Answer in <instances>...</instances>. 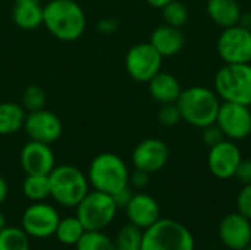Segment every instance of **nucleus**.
<instances>
[{"instance_id": "37", "label": "nucleus", "mask_w": 251, "mask_h": 250, "mask_svg": "<svg viewBox=\"0 0 251 250\" xmlns=\"http://www.w3.org/2000/svg\"><path fill=\"white\" fill-rule=\"evenodd\" d=\"M7 193H9V187H7V183L6 180L0 175V205L6 200L7 197Z\"/></svg>"}, {"instance_id": "21", "label": "nucleus", "mask_w": 251, "mask_h": 250, "mask_svg": "<svg viewBox=\"0 0 251 250\" xmlns=\"http://www.w3.org/2000/svg\"><path fill=\"white\" fill-rule=\"evenodd\" d=\"M12 19L15 25L21 29H35L43 25L44 7L41 6V3H15Z\"/></svg>"}, {"instance_id": "43", "label": "nucleus", "mask_w": 251, "mask_h": 250, "mask_svg": "<svg viewBox=\"0 0 251 250\" xmlns=\"http://www.w3.org/2000/svg\"><path fill=\"white\" fill-rule=\"evenodd\" d=\"M196 1H206V0H196Z\"/></svg>"}, {"instance_id": "26", "label": "nucleus", "mask_w": 251, "mask_h": 250, "mask_svg": "<svg viewBox=\"0 0 251 250\" xmlns=\"http://www.w3.org/2000/svg\"><path fill=\"white\" fill-rule=\"evenodd\" d=\"M143 230L128 224L124 225L119 231L115 242V250H141Z\"/></svg>"}, {"instance_id": "17", "label": "nucleus", "mask_w": 251, "mask_h": 250, "mask_svg": "<svg viewBox=\"0 0 251 250\" xmlns=\"http://www.w3.org/2000/svg\"><path fill=\"white\" fill-rule=\"evenodd\" d=\"M129 224L146 230L160 218V208L157 200L147 193H134L131 202L125 208Z\"/></svg>"}, {"instance_id": "7", "label": "nucleus", "mask_w": 251, "mask_h": 250, "mask_svg": "<svg viewBox=\"0 0 251 250\" xmlns=\"http://www.w3.org/2000/svg\"><path fill=\"white\" fill-rule=\"evenodd\" d=\"M75 209V217L79 220L85 231H103L113 222L118 212L112 194L99 190L88 192Z\"/></svg>"}, {"instance_id": "29", "label": "nucleus", "mask_w": 251, "mask_h": 250, "mask_svg": "<svg viewBox=\"0 0 251 250\" xmlns=\"http://www.w3.org/2000/svg\"><path fill=\"white\" fill-rule=\"evenodd\" d=\"M47 103V96L44 90L38 85H28L22 93V108L28 112H35L44 109Z\"/></svg>"}, {"instance_id": "1", "label": "nucleus", "mask_w": 251, "mask_h": 250, "mask_svg": "<svg viewBox=\"0 0 251 250\" xmlns=\"http://www.w3.org/2000/svg\"><path fill=\"white\" fill-rule=\"evenodd\" d=\"M43 25L57 40L75 41L84 34L87 18L75 0H51L44 6Z\"/></svg>"}, {"instance_id": "30", "label": "nucleus", "mask_w": 251, "mask_h": 250, "mask_svg": "<svg viewBox=\"0 0 251 250\" xmlns=\"http://www.w3.org/2000/svg\"><path fill=\"white\" fill-rule=\"evenodd\" d=\"M157 119L165 127H174L182 119V116L176 103H166V105H162V108L159 109Z\"/></svg>"}, {"instance_id": "32", "label": "nucleus", "mask_w": 251, "mask_h": 250, "mask_svg": "<svg viewBox=\"0 0 251 250\" xmlns=\"http://www.w3.org/2000/svg\"><path fill=\"white\" fill-rule=\"evenodd\" d=\"M224 139H225V136L222 134V131L219 130V127L216 124H212V125H207V127L201 128V140L209 147L218 144Z\"/></svg>"}, {"instance_id": "14", "label": "nucleus", "mask_w": 251, "mask_h": 250, "mask_svg": "<svg viewBox=\"0 0 251 250\" xmlns=\"http://www.w3.org/2000/svg\"><path fill=\"white\" fill-rule=\"evenodd\" d=\"M19 162L26 175H49L56 167L50 144L29 140L21 150Z\"/></svg>"}, {"instance_id": "4", "label": "nucleus", "mask_w": 251, "mask_h": 250, "mask_svg": "<svg viewBox=\"0 0 251 250\" xmlns=\"http://www.w3.org/2000/svg\"><path fill=\"white\" fill-rule=\"evenodd\" d=\"M50 197L65 208H75L90 192L88 177L74 165L54 167L49 174Z\"/></svg>"}, {"instance_id": "15", "label": "nucleus", "mask_w": 251, "mask_h": 250, "mask_svg": "<svg viewBox=\"0 0 251 250\" xmlns=\"http://www.w3.org/2000/svg\"><path fill=\"white\" fill-rule=\"evenodd\" d=\"M169 159V147L160 139H146L137 144L132 152V165L135 169L149 174L160 171Z\"/></svg>"}, {"instance_id": "31", "label": "nucleus", "mask_w": 251, "mask_h": 250, "mask_svg": "<svg viewBox=\"0 0 251 250\" xmlns=\"http://www.w3.org/2000/svg\"><path fill=\"white\" fill-rule=\"evenodd\" d=\"M237 209L251 221V184H244L237 197Z\"/></svg>"}, {"instance_id": "6", "label": "nucleus", "mask_w": 251, "mask_h": 250, "mask_svg": "<svg viewBox=\"0 0 251 250\" xmlns=\"http://www.w3.org/2000/svg\"><path fill=\"white\" fill-rule=\"evenodd\" d=\"M213 87L224 102L251 106V63H225L216 72Z\"/></svg>"}, {"instance_id": "13", "label": "nucleus", "mask_w": 251, "mask_h": 250, "mask_svg": "<svg viewBox=\"0 0 251 250\" xmlns=\"http://www.w3.org/2000/svg\"><path fill=\"white\" fill-rule=\"evenodd\" d=\"M24 128L31 140L51 144L60 139L63 125L59 116L47 109L29 112L25 118Z\"/></svg>"}, {"instance_id": "35", "label": "nucleus", "mask_w": 251, "mask_h": 250, "mask_svg": "<svg viewBox=\"0 0 251 250\" xmlns=\"http://www.w3.org/2000/svg\"><path fill=\"white\" fill-rule=\"evenodd\" d=\"M149 172L135 169L132 174H129V186L132 189H144L149 184Z\"/></svg>"}, {"instance_id": "28", "label": "nucleus", "mask_w": 251, "mask_h": 250, "mask_svg": "<svg viewBox=\"0 0 251 250\" xmlns=\"http://www.w3.org/2000/svg\"><path fill=\"white\" fill-rule=\"evenodd\" d=\"M162 16L166 25L181 28L188 21V9L179 0H172L162 7Z\"/></svg>"}, {"instance_id": "41", "label": "nucleus", "mask_w": 251, "mask_h": 250, "mask_svg": "<svg viewBox=\"0 0 251 250\" xmlns=\"http://www.w3.org/2000/svg\"><path fill=\"white\" fill-rule=\"evenodd\" d=\"M15 3H41V0H15Z\"/></svg>"}, {"instance_id": "36", "label": "nucleus", "mask_w": 251, "mask_h": 250, "mask_svg": "<svg viewBox=\"0 0 251 250\" xmlns=\"http://www.w3.org/2000/svg\"><path fill=\"white\" fill-rule=\"evenodd\" d=\"M118 28V21L113 18H103L101 21H99L97 24V29L103 34H110Z\"/></svg>"}, {"instance_id": "44", "label": "nucleus", "mask_w": 251, "mask_h": 250, "mask_svg": "<svg viewBox=\"0 0 251 250\" xmlns=\"http://www.w3.org/2000/svg\"><path fill=\"white\" fill-rule=\"evenodd\" d=\"M47 1H51V0H47Z\"/></svg>"}, {"instance_id": "22", "label": "nucleus", "mask_w": 251, "mask_h": 250, "mask_svg": "<svg viewBox=\"0 0 251 250\" xmlns=\"http://www.w3.org/2000/svg\"><path fill=\"white\" fill-rule=\"evenodd\" d=\"M25 109L22 105L13 102L0 103V136H10L24 128L25 124Z\"/></svg>"}, {"instance_id": "33", "label": "nucleus", "mask_w": 251, "mask_h": 250, "mask_svg": "<svg viewBox=\"0 0 251 250\" xmlns=\"http://www.w3.org/2000/svg\"><path fill=\"white\" fill-rule=\"evenodd\" d=\"M132 196H134V192H132V187H131L129 184L112 194V197H113V200H115L118 209H125V208L128 206V203L131 202Z\"/></svg>"}, {"instance_id": "18", "label": "nucleus", "mask_w": 251, "mask_h": 250, "mask_svg": "<svg viewBox=\"0 0 251 250\" xmlns=\"http://www.w3.org/2000/svg\"><path fill=\"white\" fill-rule=\"evenodd\" d=\"M150 43L163 57H171V56L178 55L182 50L185 44V37L181 28L165 24V25L157 27L151 32Z\"/></svg>"}, {"instance_id": "3", "label": "nucleus", "mask_w": 251, "mask_h": 250, "mask_svg": "<svg viewBox=\"0 0 251 250\" xmlns=\"http://www.w3.org/2000/svg\"><path fill=\"white\" fill-rule=\"evenodd\" d=\"M193 233L181 222L159 218L151 227L143 230L141 250H194Z\"/></svg>"}, {"instance_id": "25", "label": "nucleus", "mask_w": 251, "mask_h": 250, "mask_svg": "<svg viewBox=\"0 0 251 250\" xmlns=\"http://www.w3.org/2000/svg\"><path fill=\"white\" fill-rule=\"evenodd\" d=\"M0 250H29V236L19 227L0 230Z\"/></svg>"}, {"instance_id": "19", "label": "nucleus", "mask_w": 251, "mask_h": 250, "mask_svg": "<svg viewBox=\"0 0 251 250\" xmlns=\"http://www.w3.org/2000/svg\"><path fill=\"white\" fill-rule=\"evenodd\" d=\"M149 91L153 100L160 105H166L176 103L182 87L175 75H172L171 72L160 71L149 81Z\"/></svg>"}, {"instance_id": "16", "label": "nucleus", "mask_w": 251, "mask_h": 250, "mask_svg": "<svg viewBox=\"0 0 251 250\" xmlns=\"http://www.w3.org/2000/svg\"><path fill=\"white\" fill-rule=\"evenodd\" d=\"M219 239L229 250H243L251 243V221L240 212L226 215L219 224Z\"/></svg>"}, {"instance_id": "11", "label": "nucleus", "mask_w": 251, "mask_h": 250, "mask_svg": "<svg viewBox=\"0 0 251 250\" xmlns=\"http://www.w3.org/2000/svg\"><path fill=\"white\" fill-rule=\"evenodd\" d=\"M59 221V212L51 205L44 202H34L24 211L21 228L29 237L47 239L54 236Z\"/></svg>"}, {"instance_id": "39", "label": "nucleus", "mask_w": 251, "mask_h": 250, "mask_svg": "<svg viewBox=\"0 0 251 250\" xmlns=\"http://www.w3.org/2000/svg\"><path fill=\"white\" fill-rule=\"evenodd\" d=\"M147 1V4H150L151 7H156V9H162L163 6H166L169 1H172V0H146Z\"/></svg>"}, {"instance_id": "10", "label": "nucleus", "mask_w": 251, "mask_h": 250, "mask_svg": "<svg viewBox=\"0 0 251 250\" xmlns=\"http://www.w3.org/2000/svg\"><path fill=\"white\" fill-rule=\"evenodd\" d=\"M225 139L240 141L251 136V109L250 106L224 102L221 103L218 118L215 122Z\"/></svg>"}, {"instance_id": "27", "label": "nucleus", "mask_w": 251, "mask_h": 250, "mask_svg": "<svg viewBox=\"0 0 251 250\" xmlns=\"http://www.w3.org/2000/svg\"><path fill=\"white\" fill-rule=\"evenodd\" d=\"M76 250H115V242L103 231H85L75 245Z\"/></svg>"}, {"instance_id": "2", "label": "nucleus", "mask_w": 251, "mask_h": 250, "mask_svg": "<svg viewBox=\"0 0 251 250\" xmlns=\"http://www.w3.org/2000/svg\"><path fill=\"white\" fill-rule=\"evenodd\" d=\"M176 106L185 122L201 130L216 122L221 99L212 88L193 85L181 91Z\"/></svg>"}, {"instance_id": "8", "label": "nucleus", "mask_w": 251, "mask_h": 250, "mask_svg": "<svg viewBox=\"0 0 251 250\" xmlns=\"http://www.w3.org/2000/svg\"><path fill=\"white\" fill-rule=\"evenodd\" d=\"M216 49L225 63H251V29L240 24L224 28Z\"/></svg>"}, {"instance_id": "42", "label": "nucleus", "mask_w": 251, "mask_h": 250, "mask_svg": "<svg viewBox=\"0 0 251 250\" xmlns=\"http://www.w3.org/2000/svg\"><path fill=\"white\" fill-rule=\"evenodd\" d=\"M243 250H251V243L250 245H249V246H247V248H244V249Z\"/></svg>"}, {"instance_id": "9", "label": "nucleus", "mask_w": 251, "mask_h": 250, "mask_svg": "<svg viewBox=\"0 0 251 250\" xmlns=\"http://www.w3.org/2000/svg\"><path fill=\"white\" fill-rule=\"evenodd\" d=\"M163 56L151 43H138L132 46L125 56V68L129 77L138 83H149L162 71Z\"/></svg>"}, {"instance_id": "24", "label": "nucleus", "mask_w": 251, "mask_h": 250, "mask_svg": "<svg viewBox=\"0 0 251 250\" xmlns=\"http://www.w3.org/2000/svg\"><path fill=\"white\" fill-rule=\"evenodd\" d=\"M22 192L32 202H44L50 197L49 175H26L22 183Z\"/></svg>"}, {"instance_id": "40", "label": "nucleus", "mask_w": 251, "mask_h": 250, "mask_svg": "<svg viewBox=\"0 0 251 250\" xmlns=\"http://www.w3.org/2000/svg\"><path fill=\"white\" fill-rule=\"evenodd\" d=\"M6 227V218H4V214L0 211V230H3Z\"/></svg>"}, {"instance_id": "5", "label": "nucleus", "mask_w": 251, "mask_h": 250, "mask_svg": "<svg viewBox=\"0 0 251 250\" xmlns=\"http://www.w3.org/2000/svg\"><path fill=\"white\" fill-rule=\"evenodd\" d=\"M88 183L94 190L113 194L129 184V169L125 161L110 152L97 155L88 168Z\"/></svg>"}, {"instance_id": "12", "label": "nucleus", "mask_w": 251, "mask_h": 250, "mask_svg": "<svg viewBox=\"0 0 251 250\" xmlns=\"http://www.w3.org/2000/svg\"><path fill=\"white\" fill-rule=\"evenodd\" d=\"M241 161V149L235 141L228 139H224L218 144L212 146L207 155L209 169L219 180L232 178Z\"/></svg>"}, {"instance_id": "38", "label": "nucleus", "mask_w": 251, "mask_h": 250, "mask_svg": "<svg viewBox=\"0 0 251 250\" xmlns=\"http://www.w3.org/2000/svg\"><path fill=\"white\" fill-rule=\"evenodd\" d=\"M238 24H240L241 27L247 28V29H251V12H243Z\"/></svg>"}, {"instance_id": "20", "label": "nucleus", "mask_w": 251, "mask_h": 250, "mask_svg": "<svg viewBox=\"0 0 251 250\" xmlns=\"http://www.w3.org/2000/svg\"><path fill=\"white\" fill-rule=\"evenodd\" d=\"M209 18L221 28L237 25L241 18V6L237 0H206Z\"/></svg>"}, {"instance_id": "23", "label": "nucleus", "mask_w": 251, "mask_h": 250, "mask_svg": "<svg viewBox=\"0 0 251 250\" xmlns=\"http://www.w3.org/2000/svg\"><path fill=\"white\" fill-rule=\"evenodd\" d=\"M84 233L85 228L82 227V224L76 217H66V218H60L54 236L62 245L75 246Z\"/></svg>"}, {"instance_id": "34", "label": "nucleus", "mask_w": 251, "mask_h": 250, "mask_svg": "<svg viewBox=\"0 0 251 250\" xmlns=\"http://www.w3.org/2000/svg\"><path fill=\"white\" fill-rule=\"evenodd\" d=\"M240 183L251 184V159H243L234 175Z\"/></svg>"}]
</instances>
